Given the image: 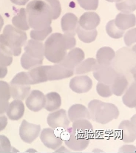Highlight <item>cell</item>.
Listing matches in <instances>:
<instances>
[{"label":"cell","instance_id":"6da1fadb","mask_svg":"<svg viewBox=\"0 0 136 153\" xmlns=\"http://www.w3.org/2000/svg\"><path fill=\"white\" fill-rule=\"evenodd\" d=\"M76 40L74 35L55 33L48 37L45 43V56L49 62L57 64L66 56L67 51L75 48Z\"/></svg>","mask_w":136,"mask_h":153},{"label":"cell","instance_id":"7a4b0ae2","mask_svg":"<svg viewBox=\"0 0 136 153\" xmlns=\"http://www.w3.org/2000/svg\"><path fill=\"white\" fill-rule=\"evenodd\" d=\"M28 25L33 30H43L51 26L52 16L47 2L42 0H33L27 5Z\"/></svg>","mask_w":136,"mask_h":153},{"label":"cell","instance_id":"3957f363","mask_svg":"<svg viewBox=\"0 0 136 153\" xmlns=\"http://www.w3.org/2000/svg\"><path fill=\"white\" fill-rule=\"evenodd\" d=\"M27 39V34L24 30L8 25L0 35V48L10 55L18 56L22 53V48Z\"/></svg>","mask_w":136,"mask_h":153},{"label":"cell","instance_id":"277c9868","mask_svg":"<svg viewBox=\"0 0 136 153\" xmlns=\"http://www.w3.org/2000/svg\"><path fill=\"white\" fill-rule=\"evenodd\" d=\"M88 110L90 119L101 124H106L117 119L119 115V110L115 104L96 99L89 103Z\"/></svg>","mask_w":136,"mask_h":153},{"label":"cell","instance_id":"5b68a950","mask_svg":"<svg viewBox=\"0 0 136 153\" xmlns=\"http://www.w3.org/2000/svg\"><path fill=\"white\" fill-rule=\"evenodd\" d=\"M67 138L65 140L66 146L73 151H82L88 146L92 135L76 131L72 127L66 129Z\"/></svg>","mask_w":136,"mask_h":153},{"label":"cell","instance_id":"8992f818","mask_svg":"<svg viewBox=\"0 0 136 153\" xmlns=\"http://www.w3.org/2000/svg\"><path fill=\"white\" fill-rule=\"evenodd\" d=\"M47 122L50 127L53 129L66 130L70 126V121L67 115L66 110H59L50 113L47 118Z\"/></svg>","mask_w":136,"mask_h":153},{"label":"cell","instance_id":"52a82bcc","mask_svg":"<svg viewBox=\"0 0 136 153\" xmlns=\"http://www.w3.org/2000/svg\"><path fill=\"white\" fill-rule=\"evenodd\" d=\"M40 139L43 144L49 149L56 150L62 146L64 139L53 128H45L42 131Z\"/></svg>","mask_w":136,"mask_h":153},{"label":"cell","instance_id":"ba28073f","mask_svg":"<svg viewBox=\"0 0 136 153\" xmlns=\"http://www.w3.org/2000/svg\"><path fill=\"white\" fill-rule=\"evenodd\" d=\"M118 72L114 69L111 65L104 66L98 65L93 71V76L98 82L111 85L116 78Z\"/></svg>","mask_w":136,"mask_h":153},{"label":"cell","instance_id":"9c48e42d","mask_svg":"<svg viewBox=\"0 0 136 153\" xmlns=\"http://www.w3.org/2000/svg\"><path fill=\"white\" fill-rule=\"evenodd\" d=\"M40 131V125L30 124L25 120H23L19 127L20 138L25 143H31L38 138Z\"/></svg>","mask_w":136,"mask_h":153},{"label":"cell","instance_id":"30bf717a","mask_svg":"<svg viewBox=\"0 0 136 153\" xmlns=\"http://www.w3.org/2000/svg\"><path fill=\"white\" fill-rule=\"evenodd\" d=\"M121 132V139L126 143H131L135 140L136 128H135V115L131 120H125L120 124L118 126Z\"/></svg>","mask_w":136,"mask_h":153},{"label":"cell","instance_id":"8fae6325","mask_svg":"<svg viewBox=\"0 0 136 153\" xmlns=\"http://www.w3.org/2000/svg\"><path fill=\"white\" fill-rule=\"evenodd\" d=\"M84 59V51L80 48H74L67 53L62 62L59 64L68 69L74 70V68H76Z\"/></svg>","mask_w":136,"mask_h":153},{"label":"cell","instance_id":"7c38bea8","mask_svg":"<svg viewBox=\"0 0 136 153\" xmlns=\"http://www.w3.org/2000/svg\"><path fill=\"white\" fill-rule=\"evenodd\" d=\"M25 103L30 110L33 112H39L45 108V96L44 93L39 90H33L28 95Z\"/></svg>","mask_w":136,"mask_h":153},{"label":"cell","instance_id":"4fadbf2b","mask_svg":"<svg viewBox=\"0 0 136 153\" xmlns=\"http://www.w3.org/2000/svg\"><path fill=\"white\" fill-rule=\"evenodd\" d=\"M74 74V70H70L61 65L60 64L54 66H48L47 70V79L48 81L61 80L71 77Z\"/></svg>","mask_w":136,"mask_h":153},{"label":"cell","instance_id":"5bb4252c","mask_svg":"<svg viewBox=\"0 0 136 153\" xmlns=\"http://www.w3.org/2000/svg\"><path fill=\"white\" fill-rule=\"evenodd\" d=\"M93 87V81L89 76H76L71 79L70 88L76 93H84L90 91Z\"/></svg>","mask_w":136,"mask_h":153},{"label":"cell","instance_id":"9a60e30c","mask_svg":"<svg viewBox=\"0 0 136 153\" xmlns=\"http://www.w3.org/2000/svg\"><path fill=\"white\" fill-rule=\"evenodd\" d=\"M25 53L34 59H44L45 56V45L42 42L34 39L29 40L25 44Z\"/></svg>","mask_w":136,"mask_h":153},{"label":"cell","instance_id":"2e32d148","mask_svg":"<svg viewBox=\"0 0 136 153\" xmlns=\"http://www.w3.org/2000/svg\"><path fill=\"white\" fill-rule=\"evenodd\" d=\"M100 16L95 12H86L82 14L78 24L81 27L87 30H94L100 24Z\"/></svg>","mask_w":136,"mask_h":153},{"label":"cell","instance_id":"e0dca14e","mask_svg":"<svg viewBox=\"0 0 136 153\" xmlns=\"http://www.w3.org/2000/svg\"><path fill=\"white\" fill-rule=\"evenodd\" d=\"M78 18L75 14L67 13L63 16L61 20V27L65 33L76 35L78 25Z\"/></svg>","mask_w":136,"mask_h":153},{"label":"cell","instance_id":"ac0fdd59","mask_svg":"<svg viewBox=\"0 0 136 153\" xmlns=\"http://www.w3.org/2000/svg\"><path fill=\"white\" fill-rule=\"evenodd\" d=\"M68 118L72 122L81 119H90L88 109L82 104H76L71 106L68 110Z\"/></svg>","mask_w":136,"mask_h":153},{"label":"cell","instance_id":"d6986e66","mask_svg":"<svg viewBox=\"0 0 136 153\" xmlns=\"http://www.w3.org/2000/svg\"><path fill=\"white\" fill-rule=\"evenodd\" d=\"M7 116L12 121H18L22 118L25 112V106L22 100L14 99L7 107Z\"/></svg>","mask_w":136,"mask_h":153},{"label":"cell","instance_id":"ffe728a7","mask_svg":"<svg viewBox=\"0 0 136 153\" xmlns=\"http://www.w3.org/2000/svg\"><path fill=\"white\" fill-rule=\"evenodd\" d=\"M10 94L13 99L24 100L29 95L30 91V85L21 82H10Z\"/></svg>","mask_w":136,"mask_h":153},{"label":"cell","instance_id":"44dd1931","mask_svg":"<svg viewBox=\"0 0 136 153\" xmlns=\"http://www.w3.org/2000/svg\"><path fill=\"white\" fill-rule=\"evenodd\" d=\"M115 56V53L112 48L109 47H103L97 51L96 62L100 65H111Z\"/></svg>","mask_w":136,"mask_h":153},{"label":"cell","instance_id":"7402d4cb","mask_svg":"<svg viewBox=\"0 0 136 153\" xmlns=\"http://www.w3.org/2000/svg\"><path fill=\"white\" fill-rule=\"evenodd\" d=\"M114 20L117 27L124 31L135 26V16L132 13H120Z\"/></svg>","mask_w":136,"mask_h":153},{"label":"cell","instance_id":"603a6c76","mask_svg":"<svg viewBox=\"0 0 136 153\" xmlns=\"http://www.w3.org/2000/svg\"><path fill=\"white\" fill-rule=\"evenodd\" d=\"M48 66H39L27 72L31 84H36L48 82Z\"/></svg>","mask_w":136,"mask_h":153},{"label":"cell","instance_id":"cb8c5ba5","mask_svg":"<svg viewBox=\"0 0 136 153\" xmlns=\"http://www.w3.org/2000/svg\"><path fill=\"white\" fill-rule=\"evenodd\" d=\"M128 84L129 82L126 76L121 73H118L113 83L110 85L112 94L115 95L116 96H121L127 89Z\"/></svg>","mask_w":136,"mask_h":153},{"label":"cell","instance_id":"d4e9b609","mask_svg":"<svg viewBox=\"0 0 136 153\" xmlns=\"http://www.w3.org/2000/svg\"><path fill=\"white\" fill-rule=\"evenodd\" d=\"M62 104V98L60 95L56 92H51L45 96V108L49 112H54L58 110Z\"/></svg>","mask_w":136,"mask_h":153},{"label":"cell","instance_id":"484cf974","mask_svg":"<svg viewBox=\"0 0 136 153\" xmlns=\"http://www.w3.org/2000/svg\"><path fill=\"white\" fill-rule=\"evenodd\" d=\"M12 23L15 26V27L22 30H29L30 26L28 25L26 9H19L17 12L16 15L13 16V19H12Z\"/></svg>","mask_w":136,"mask_h":153},{"label":"cell","instance_id":"4316f807","mask_svg":"<svg viewBox=\"0 0 136 153\" xmlns=\"http://www.w3.org/2000/svg\"><path fill=\"white\" fill-rule=\"evenodd\" d=\"M98 64L96 60L93 58H89L86 60H83L75 69L76 74H84L90 71H94Z\"/></svg>","mask_w":136,"mask_h":153},{"label":"cell","instance_id":"83f0119b","mask_svg":"<svg viewBox=\"0 0 136 153\" xmlns=\"http://www.w3.org/2000/svg\"><path fill=\"white\" fill-rule=\"evenodd\" d=\"M76 33L78 34L79 39L84 43H91L94 42L96 39L98 32L95 29L87 30L83 29L78 24L76 28Z\"/></svg>","mask_w":136,"mask_h":153},{"label":"cell","instance_id":"f1b7e54d","mask_svg":"<svg viewBox=\"0 0 136 153\" xmlns=\"http://www.w3.org/2000/svg\"><path fill=\"white\" fill-rule=\"evenodd\" d=\"M136 85L135 83H132L129 89L123 95V103L129 108H135L136 107Z\"/></svg>","mask_w":136,"mask_h":153},{"label":"cell","instance_id":"f546056e","mask_svg":"<svg viewBox=\"0 0 136 153\" xmlns=\"http://www.w3.org/2000/svg\"><path fill=\"white\" fill-rule=\"evenodd\" d=\"M21 65L24 69L30 70V68L42 65L43 63V59H34L31 56H28L25 53L22 54L21 57Z\"/></svg>","mask_w":136,"mask_h":153},{"label":"cell","instance_id":"4dcf8cb0","mask_svg":"<svg viewBox=\"0 0 136 153\" xmlns=\"http://www.w3.org/2000/svg\"><path fill=\"white\" fill-rule=\"evenodd\" d=\"M72 129L76 131H80V132H84V133L89 134L92 135L93 127L91 123L87 119H81L73 122Z\"/></svg>","mask_w":136,"mask_h":153},{"label":"cell","instance_id":"1f68e13d","mask_svg":"<svg viewBox=\"0 0 136 153\" xmlns=\"http://www.w3.org/2000/svg\"><path fill=\"white\" fill-rule=\"evenodd\" d=\"M116 8L121 13H130L136 9L135 0H121L115 4Z\"/></svg>","mask_w":136,"mask_h":153},{"label":"cell","instance_id":"d6a6232c","mask_svg":"<svg viewBox=\"0 0 136 153\" xmlns=\"http://www.w3.org/2000/svg\"><path fill=\"white\" fill-rule=\"evenodd\" d=\"M106 30L111 38L116 39L121 38L124 34V30L117 27L115 23V20H111L107 23L106 26Z\"/></svg>","mask_w":136,"mask_h":153},{"label":"cell","instance_id":"836d02e7","mask_svg":"<svg viewBox=\"0 0 136 153\" xmlns=\"http://www.w3.org/2000/svg\"><path fill=\"white\" fill-rule=\"evenodd\" d=\"M49 7L52 19H57L62 12V7L59 0H45Z\"/></svg>","mask_w":136,"mask_h":153},{"label":"cell","instance_id":"e575fe53","mask_svg":"<svg viewBox=\"0 0 136 153\" xmlns=\"http://www.w3.org/2000/svg\"><path fill=\"white\" fill-rule=\"evenodd\" d=\"M52 27L51 26L45 28L43 30H32L30 31V37L32 39L36 40V41H43L47 38L48 36L52 33Z\"/></svg>","mask_w":136,"mask_h":153},{"label":"cell","instance_id":"d590c367","mask_svg":"<svg viewBox=\"0 0 136 153\" xmlns=\"http://www.w3.org/2000/svg\"><path fill=\"white\" fill-rule=\"evenodd\" d=\"M96 91L100 96L104 98L110 97L112 95L110 85L101 82L98 83L96 85Z\"/></svg>","mask_w":136,"mask_h":153},{"label":"cell","instance_id":"8d00e7d4","mask_svg":"<svg viewBox=\"0 0 136 153\" xmlns=\"http://www.w3.org/2000/svg\"><path fill=\"white\" fill-rule=\"evenodd\" d=\"M13 151L14 149L10 145V140L4 135H0V153H8Z\"/></svg>","mask_w":136,"mask_h":153},{"label":"cell","instance_id":"74e56055","mask_svg":"<svg viewBox=\"0 0 136 153\" xmlns=\"http://www.w3.org/2000/svg\"><path fill=\"white\" fill-rule=\"evenodd\" d=\"M79 5L87 10H95L98 7V0H77Z\"/></svg>","mask_w":136,"mask_h":153},{"label":"cell","instance_id":"f35d334b","mask_svg":"<svg viewBox=\"0 0 136 153\" xmlns=\"http://www.w3.org/2000/svg\"><path fill=\"white\" fill-rule=\"evenodd\" d=\"M11 94H10V88L8 83L3 81H0V98L9 101Z\"/></svg>","mask_w":136,"mask_h":153},{"label":"cell","instance_id":"ab89813d","mask_svg":"<svg viewBox=\"0 0 136 153\" xmlns=\"http://www.w3.org/2000/svg\"><path fill=\"white\" fill-rule=\"evenodd\" d=\"M12 62H13V56L7 53L0 48V66H10L12 64Z\"/></svg>","mask_w":136,"mask_h":153},{"label":"cell","instance_id":"60d3db41","mask_svg":"<svg viewBox=\"0 0 136 153\" xmlns=\"http://www.w3.org/2000/svg\"><path fill=\"white\" fill-rule=\"evenodd\" d=\"M135 28L129 30L126 33L124 36V42L126 46H131L133 43H135L136 36H135Z\"/></svg>","mask_w":136,"mask_h":153},{"label":"cell","instance_id":"b9f144b4","mask_svg":"<svg viewBox=\"0 0 136 153\" xmlns=\"http://www.w3.org/2000/svg\"><path fill=\"white\" fill-rule=\"evenodd\" d=\"M8 106L9 102L7 100L0 98V115H1V114H4V112H6Z\"/></svg>","mask_w":136,"mask_h":153},{"label":"cell","instance_id":"7bdbcfd3","mask_svg":"<svg viewBox=\"0 0 136 153\" xmlns=\"http://www.w3.org/2000/svg\"><path fill=\"white\" fill-rule=\"evenodd\" d=\"M7 124V118L4 114L0 115V132L4 129Z\"/></svg>","mask_w":136,"mask_h":153},{"label":"cell","instance_id":"ee69618b","mask_svg":"<svg viewBox=\"0 0 136 153\" xmlns=\"http://www.w3.org/2000/svg\"><path fill=\"white\" fill-rule=\"evenodd\" d=\"M7 73V67H1L0 66V79H3L6 76Z\"/></svg>","mask_w":136,"mask_h":153},{"label":"cell","instance_id":"f6af8a7d","mask_svg":"<svg viewBox=\"0 0 136 153\" xmlns=\"http://www.w3.org/2000/svg\"><path fill=\"white\" fill-rule=\"evenodd\" d=\"M10 1L17 5H25L29 0H10Z\"/></svg>","mask_w":136,"mask_h":153},{"label":"cell","instance_id":"bcb514c9","mask_svg":"<svg viewBox=\"0 0 136 153\" xmlns=\"http://www.w3.org/2000/svg\"><path fill=\"white\" fill-rule=\"evenodd\" d=\"M3 25H4V19H3L2 16L0 15V31L1 30V28H2Z\"/></svg>","mask_w":136,"mask_h":153},{"label":"cell","instance_id":"7dc6e473","mask_svg":"<svg viewBox=\"0 0 136 153\" xmlns=\"http://www.w3.org/2000/svg\"><path fill=\"white\" fill-rule=\"evenodd\" d=\"M106 1H109V2H118V1H121V0H106Z\"/></svg>","mask_w":136,"mask_h":153}]
</instances>
